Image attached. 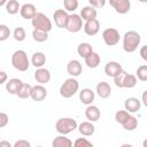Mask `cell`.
I'll return each instance as SVG.
<instances>
[{"label": "cell", "mask_w": 147, "mask_h": 147, "mask_svg": "<svg viewBox=\"0 0 147 147\" xmlns=\"http://www.w3.org/2000/svg\"><path fill=\"white\" fill-rule=\"evenodd\" d=\"M141 36L137 31L130 30L124 33L123 36V49L126 53H133L137 51L138 46L140 45Z\"/></svg>", "instance_id": "cell-1"}, {"label": "cell", "mask_w": 147, "mask_h": 147, "mask_svg": "<svg viewBox=\"0 0 147 147\" xmlns=\"http://www.w3.org/2000/svg\"><path fill=\"white\" fill-rule=\"evenodd\" d=\"M11 65L18 71H26L30 67L28 54L23 49H17L11 54Z\"/></svg>", "instance_id": "cell-2"}, {"label": "cell", "mask_w": 147, "mask_h": 147, "mask_svg": "<svg viewBox=\"0 0 147 147\" xmlns=\"http://www.w3.org/2000/svg\"><path fill=\"white\" fill-rule=\"evenodd\" d=\"M78 124L75 118L71 117H62L59 118L55 123V130L61 134V136H67L75 131L77 129Z\"/></svg>", "instance_id": "cell-3"}, {"label": "cell", "mask_w": 147, "mask_h": 147, "mask_svg": "<svg viewBox=\"0 0 147 147\" xmlns=\"http://www.w3.org/2000/svg\"><path fill=\"white\" fill-rule=\"evenodd\" d=\"M79 90V83L76 78H68L65 79L62 85L60 86V95L64 99H69L72 98Z\"/></svg>", "instance_id": "cell-4"}, {"label": "cell", "mask_w": 147, "mask_h": 147, "mask_svg": "<svg viewBox=\"0 0 147 147\" xmlns=\"http://www.w3.org/2000/svg\"><path fill=\"white\" fill-rule=\"evenodd\" d=\"M114 83L117 87H121V88H132L137 85L138 79L136 78L134 75L127 74L126 71L123 70L118 76L114 78Z\"/></svg>", "instance_id": "cell-5"}, {"label": "cell", "mask_w": 147, "mask_h": 147, "mask_svg": "<svg viewBox=\"0 0 147 147\" xmlns=\"http://www.w3.org/2000/svg\"><path fill=\"white\" fill-rule=\"evenodd\" d=\"M31 24L34 28V30H41L47 33L52 30V22L44 13H37L34 17L31 20Z\"/></svg>", "instance_id": "cell-6"}, {"label": "cell", "mask_w": 147, "mask_h": 147, "mask_svg": "<svg viewBox=\"0 0 147 147\" xmlns=\"http://www.w3.org/2000/svg\"><path fill=\"white\" fill-rule=\"evenodd\" d=\"M65 30H68L69 32L71 33H76V32H79L82 29H83V20L80 18V16L76 13H72V14H69L68 16V21H67V24H65Z\"/></svg>", "instance_id": "cell-7"}, {"label": "cell", "mask_w": 147, "mask_h": 147, "mask_svg": "<svg viewBox=\"0 0 147 147\" xmlns=\"http://www.w3.org/2000/svg\"><path fill=\"white\" fill-rule=\"evenodd\" d=\"M119 32L115 28H107L102 31V39L107 46H115L119 41Z\"/></svg>", "instance_id": "cell-8"}, {"label": "cell", "mask_w": 147, "mask_h": 147, "mask_svg": "<svg viewBox=\"0 0 147 147\" xmlns=\"http://www.w3.org/2000/svg\"><path fill=\"white\" fill-rule=\"evenodd\" d=\"M109 5L115 9L117 14H121V15L127 14L131 8L130 0H110Z\"/></svg>", "instance_id": "cell-9"}, {"label": "cell", "mask_w": 147, "mask_h": 147, "mask_svg": "<svg viewBox=\"0 0 147 147\" xmlns=\"http://www.w3.org/2000/svg\"><path fill=\"white\" fill-rule=\"evenodd\" d=\"M68 16L69 14L64 9H56L53 13V20L55 22V25L60 29H64L68 21Z\"/></svg>", "instance_id": "cell-10"}, {"label": "cell", "mask_w": 147, "mask_h": 147, "mask_svg": "<svg viewBox=\"0 0 147 147\" xmlns=\"http://www.w3.org/2000/svg\"><path fill=\"white\" fill-rule=\"evenodd\" d=\"M122 71H123L122 65H121L118 62H116V61H109V62H107V64L105 65V74H106L108 77L115 78V77L118 76Z\"/></svg>", "instance_id": "cell-11"}, {"label": "cell", "mask_w": 147, "mask_h": 147, "mask_svg": "<svg viewBox=\"0 0 147 147\" xmlns=\"http://www.w3.org/2000/svg\"><path fill=\"white\" fill-rule=\"evenodd\" d=\"M47 96V90L46 87H44L42 85H34L31 86V91H30V98L33 101H42Z\"/></svg>", "instance_id": "cell-12"}, {"label": "cell", "mask_w": 147, "mask_h": 147, "mask_svg": "<svg viewBox=\"0 0 147 147\" xmlns=\"http://www.w3.org/2000/svg\"><path fill=\"white\" fill-rule=\"evenodd\" d=\"M124 110H126L129 114H133V113H137L140 110L141 108V101L138 99V98H134V96H131V98H127L125 101H124Z\"/></svg>", "instance_id": "cell-13"}, {"label": "cell", "mask_w": 147, "mask_h": 147, "mask_svg": "<svg viewBox=\"0 0 147 147\" xmlns=\"http://www.w3.org/2000/svg\"><path fill=\"white\" fill-rule=\"evenodd\" d=\"M51 71L46 68H38L36 71H34V79L37 83H39V85H44L46 83H48L51 80Z\"/></svg>", "instance_id": "cell-14"}, {"label": "cell", "mask_w": 147, "mask_h": 147, "mask_svg": "<svg viewBox=\"0 0 147 147\" xmlns=\"http://www.w3.org/2000/svg\"><path fill=\"white\" fill-rule=\"evenodd\" d=\"M94 98H95V92L88 87H85L79 92V100L83 105H86V106L92 105L94 101Z\"/></svg>", "instance_id": "cell-15"}, {"label": "cell", "mask_w": 147, "mask_h": 147, "mask_svg": "<svg viewBox=\"0 0 147 147\" xmlns=\"http://www.w3.org/2000/svg\"><path fill=\"white\" fill-rule=\"evenodd\" d=\"M83 71V67H82V63L78 61V60H71L68 62L67 64V72L72 77V78H76L78 77Z\"/></svg>", "instance_id": "cell-16"}, {"label": "cell", "mask_w": 147, "mask_h": 147, "mask_svg": "<svg viewBox=\"0 0 147 147\" xmlns=\"http://www.w3.org/2000/svg\"><path fill=\"white\" fill-rule=\"evenodd\" d=\"M20 14L24 20H32L37 14L36 6L33 3H23L20 9Z\"/></svg>", "instance_id": "cell-17"}, {"label": "cell", "mask_w": 147, "mask_h": 147, "mask_svg": "<svg viewBox=\"0 0 147 147\" xmlns=\"http://www.w3.org/2000/svg\"><path fill=\"white\" fill-rule=\"evenodd\" d=\"M83 29L87 36H95L100 31V22L96 18L92 21H87L83 25Z\"/></svg>", "instance_id": "cell-18"}, {"label": "cell", "mask_w": 147, "mask_h": 147, "mask_svg": "<svg viewBox=\"0 0 147 147\" xmlns=\"http://www.w3.org/2000/svg\"><path fill=\"white\" fill-rule=\"evenodd\" d=\"M95 93L101 98V99H107L111 94V87L107 82H100L96 84L95 87Z\"/></svg>", "instance_id": "cell-19"}, {"label": "cell", "mask_w": 147, "mask_h": 147, "mask_svg": "<svg viewBox=\"0 0 147 147\" xmlns=\"http://www.w3.org/2000/svg\"><path fill=\"white\" fill-rule=\"evenodd\" d=\"M100 116H101V113H100V109L96 106L90 105V106L86 107V109H85V117L88 119V122H91V123L96 122V121H99Z\"/></svg>", "instance_id": "cell-20"}, {"label": "cell", "mask_w": 147, "mask_h": 147, "mask_svg": "<svg viewBox=\"0 0 147 147\" xmlns=\"http://www.w3.org/2000/svg\"><path fill=\"white\" fill-rule=\"evenodd\" d=\"M79 133L83 136V137H91L92 134H94L95 132V126L93 123L88 122V121H85V122H82L78 126H77Z\"/></svg>", "instance_id": "cell-21"}, {"label": "cell", "mask_w": 147, "mask_h": 147, "mask_svg": "<svg viewBox=\"0 0 147 147\" xmlns=\"http://www.w3.org/2000/svg\"><path fill=\"white\" fill-rule=\"evenodd\" d=\"M96 15H98L96 9H94V8L91 7V6H85V7H83V9L80 10V14H79L80 18H82L83 21H85V22L95 20V18H96Z\"/></svg>", "instance_id": "cell-22"}, {"label": "cell", "mask_w": 147, "mask_h": 147, "mask_svg": "<svg viewBox=\"0 0 147 147\" xmlns=\"http://www.w3.org/2000/svg\"><path fill=\"white\" fill-rule=\"evenodd\" d=\"M23 82L20 78H10L9 80L6 82V90L9 94H15L18 92L20 87L22 86Z\"/></svg>", "instance_id": "cell-23"}, {"label": "cell", "mask_w": 147, "mask_h": 147, "mask_svg": "<svg viewBox=\"0 0 147 147\" xmlns=\"http://www.w3.org/2000/svg\"><path fill=\"white\" fill-rule=\"evenodd\" d=\"M46 63V55L42 52H36L31 56L30 64H32L34 68H42L44 64Z\"/></svg>", "instance_id": "cell-24"}, {"label": "cell", "mask_w": 147, "mask_h": 147, "mask_svg": "<svg viewBox=\"0 0 147 147\" xmlns=\"http://www.w3.org/2000/svg\"><path fill=\"white\" fill-rule=\"evenodd\" d=\"M52 147H72V141L65 136H57L52 141Z\"/></svg>", "instance_id": "cell-25"}, {"label": "cell", "mask_w": 147, "mask_h": 147, "mask_svg": "<svg viewBox=\"0 0 147 147\" xmlns=\"http://www.w3.org/2000/svg\"><path fill=\"white\" fill-rule=\"evenodd\" d=\"M100 62H101V57H100V55H99L98 53H95V52H92L87 57H85V64H86L88 68H92V69L99 67Z\"/></svg>", "instance_id": "cell-26"}, {"label": "cell", "mask_w": 147, "mask_h": 147, "mask_svg": "<svg viewBox=\"0 0 147 147\" xmlns=\"http://www.w3.org/2000/svg\"><path fill=\"white\" fill-rule=\"evenodd\" d=\"M93 52V48H92V46H91V44H88V42H80L79 45H78V47H77V53H78V55L80 56V57H87L91 53Z\"/></svg>", "instance_id": "cell-27"}, {"label": "cell", "mask_w": 147, "mask_h": 147, "mask_svg": "<svg viewBox=\"0 0 147 147\" xmlns=\"http://www.w3.org/2000/svg\"><path fill=\"white\" fill-rule=\"evenodd\" d=\"M21 9V5L17 0H8L6 3V11L9 15H15L20 11Z\"/></svg>", "instance_id": "cell-28"}, {"label": "cell", "mask_w": 147, "mask_h": 147, "mask_svg": "<svg viewBox=\"0 0 147 147\" xmlns=\"http://www.w3.org/2000/svg\"><path fill=\"white\" fill-rule=\"evenodd\" d=\"M122 125H123V127H124L126 131H133V130H136L137 126H138V119H137V117L130 115V116L125 119V122H124Z\"/></svg>", "instance_id": "cell-29"}, {"label": "cell", "mask_w": 147, "mask_h": 147, "mask_svg": "<svg viewBox=\"0 0 147 147\" xmlns=\"http://www.w3.org/2000/svg\"><path fill=\"white\" fill-rule=\"evenodd\" d=\"M30 91H31V85L28 83H23L22 86L20 87L18 92L16 93V95L20 99H28V98H30Z\"/></svg>", "instance_id": "cell-30"}, {"label": "cell", "mask_w": 147, "mask_h": 147, "mask_svg": "<svg viewBox=\"0 0 147 147\" xmlns=\"http://www.w3.org/2000/svg\"><path fill=\"white\" fill-rule=\"evenodd\" d=\"M13 37H14V39H15L16 41H18V42L24 41L25 38H26V31H25V29L22 28V26L15 28V30L13 31Z\"/></svg>", "instance_id": "cell-31"}, {"label": "cell", "mask_w": 147, "mask_h": 147, "mask_svg": "<svg viewBox=\"0 0 147 147\" xmlns=\"http://www.w3.org/2000/svg\"><path fill=\"white\" fill-rule=\"evenodd\" d=\"M32 38L34 41L37 42H44L48 39V33L45 32V31H41V30H34L32 31Z\"/></svg>", "instance_id": "cell-32"}, {"label": "cell", "mask_w": 147, "mask_h": 147, "mask_svg": "<svg viewBox=\"0 0 147 147\" xmlns=\"http://www.w3.org/2000/svg\"><path fill=\"white\" fill-rule=\"evenodd\" d=\"M136 78H138L140 82H146L147 80V64H141L137 68Z\"/></svg>", "instance_id": "cell-33"}, {"label": "cell", "mask_w": 147, "mask_h": 147, "mask_svg": "<svg viewBox=\"0 0 147 147\" xmlns=\"http://www.w3.org/2000/svg\"><path fill=\"white\" fill-rule=\"evenodd\" d=\"M78 1L77 0H64L63 1V6H64V10L68 13V11H70V13H72V11H75L77 8H78Z\"/></svg>", "instance_id": "cell-34"}, {"label": "cell", "mask_w": 147, "mask_h": 147, "mask_svg": "<svg viewBox=\"0 0 147 147\" xmlns=\"http://www.w3.org/2000/svg\"><path fill=\"white\" fill-rule=\"evenodd\" d=\"M72 147H93V144L87 140L86 138H77L74 144H72Z\"/></svg>", "instance_id": "cell-35"}, {"label": "cell", "mask_w": 147, "mask_h": 147, "mask_svg": "<svg viewBox=\"0 0 147 147\" xmlns=\"http://www.w3.org/2000/svg\"><path fill=\"white\" fill-rule=\"evenodd\" d=\"M131 114H129L126 110H117L115 114V121L119 124H123L125 122V119L130 116Z\"/></svg>", "instance_id": "cell-36"}, {"label": "cell", "mask_w": 147, "mask_h": 147, "mask_svg": "<svg viewBox=\"0 0 147 147\" xmlns=\"http://www.w3.org/2000/svg\"><path fill=\"white\" fill-rule=\"evenodd\" d=\"M10 36V29L6 24H0V41H5Z\"/></svg>", "instance_id": "cell-37"}, {"label": "cell", "mask_w": 147, "mask_h": 147, "mask_svg": "<svg viewBox=\"0 0 147 147\" xmlns=\"http://www.w3.org/2000/svg\"><path fill=\"white\" fill-rule=\"evenodd\" d=\"M106 5V1L105 0H90L88 1V6L93 7L94 9H98V8H101Z\"/></svg>", "instance_id": "cell-38"}, {"label": "cell", "mask_w": 147, "mask_h": 147, "mask_svg": "<svg viewBox=\"0 0 147 147\" xmlns=\"http://www.w3.org/2000/svg\"><path fill=\"white\" fill-rule=\"evenodd\" d=\"M8 122H9L8 115H7L6 113H1V111H0V129L5 127V126L8 124Z\"/></svg>", "instance_id": "cell-39"}, {"label": "cell", "mask_w": 147, "mask_h": 147, "mask_svg": "<svg viewBox=\"0 0 147 147\" xmlns=\"http://www.w3.org/2000/svg\"><path fill=\"white\" fill-rule=\"evenodd\" d=\"M13 147H31V144L25 139H20L13 145Z\"/></svg>", "instance_id": "cell-40"}, {"label": "cell", "mask_w": 147, "mask_h": 147, "mask_svg": "<svg viewBox=\"0 0 147 147\" xmlns=\"http://www.w3.org/2000/svg\"><path fill=\"white\" fill-rule=\"evenodd\" d=\"M140 56L144 61H147V45H144L141 46L140 48Z\"/></svg>", "instance_id": "cell-41"}, {"label": "cell", "mask_w": 147, "mask_h": 147, "mask_svg": "<svg viewBox=\"0 0 147 147\" xmlns=\"http://www.w3.org/2000/svg\"><path fill=\"white\" fill-rule=\"evenodd\" d=\"M7 79H8V75H7L5 71L0 70V85H1V84H5V83L7 82Z\"/></svg>", "instance_id": "cell-42"}, {"label": "cell", "mask_w": 147, "mask_h": 147, "mask_svg": "<svg viewBox=\"0 0 147 147\" xmlns=\"http://www.w3.org/2000/svg\"><path fill=\"white\" fill-rule=\"evenodd\" d=\"M0 147H13V145L7 140H0Z\"/></svg>", "instance_id": "cell-43"}, {"label": "cell", "mask_w": 147, "mask_h": 147, "mask_svg": "<svg viewBox=\"0 0 147 147\" xmlns=\"http://www.w3.org/2000/svg\"><path fill=\"white\" fill-rule=\"evenodd\" d=\"M146 95H147V91H144V93H142V103H144V106H147V100H146Z\"/></svg>", "instance_id": "cell-44"}, {"label": "cell", "mask_w": 147, "mask_h": 147, "mask_svg": "<svg viewBox=\"0 0 147 147\" xmlns=\"http://www.w3.org/2000/svg\"><path fill=\"white\" fill-rule=\"evenodd\" d=\"M6 3H7V1H6V0H0V6H3V5L6 6Z\"/></svg>", "instance_id": "cell-45"}, {"label": "cell", "mask_w": 147, "mask_h": 147, "mask_svg": "<svg viewBox=\"0 0 147 147\" xmlns=\"http://www.w3.org/2000/svg\"><path fill=\"white\" fill-rule=\"evenodd\" d=\"M121 147H133L132 145H130V144H123Z\"/></svg>", "instance_id": "cell-46"}, {"label": "cell", "mask_w": 147, "mask_h": 147, "mask_svg": "<svg viewBox=\"0 0 147 147\" xmlns=\"http://www.w3.org/2000/svg\"><path fill=\"white\" fill-rule=\"evenodd\" d=\"M37 147H42V146H37Z\"/></svg>", "instance_id": "cell-47"}]
</instances>
